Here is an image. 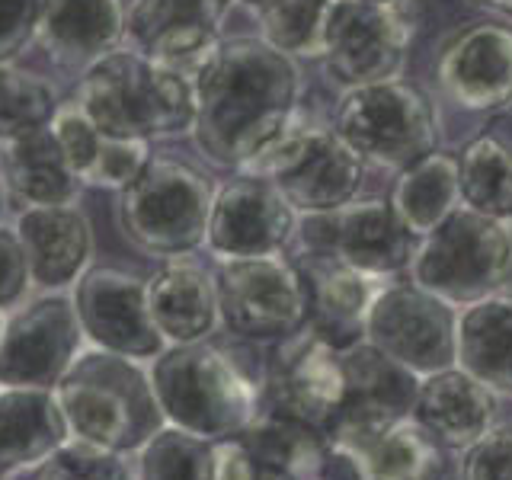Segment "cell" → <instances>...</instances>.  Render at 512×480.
<instances>
[{
  "mask_svg": "<svg viewBox=\"0 0 512 480\" xmlns=\"http://www.w3.org/2000/svg\"><path fill=\"white\" fill-rule=\"evenodd\" d=\"M192 141L218 170H247L276 144L301 106V68L260 36H224L196 68Z\"/></svg>",
  "mask_w": 512,
  "mask_h": 480,
  "instance_id": "6da1fadb",
  "label": "cell"
},
{
  "mask_svg": "<svg viewBox=\"0 0 512 480\" xmlns=\"http://www.w3.org/2000/svg\"><path fill=\"white\" fill-rule=\"evenodd\" d=\"M148 375L164 420L208 442L244 436L263 407L266 359L256 356L253 343L224 346L212 336L167 346L148 362Z\"/></svg>",
  "mask_w": 512,
  "mask_h": 480,
  "instance_id": "7a4b0ae2",
  "label": "cell"
},
{
  "mask_svg": "<svg viewBox=\"0 0 512 480\" xmlns=\"http://www.w3.org/2000/svg\"><path fill=\"white\" fill-rule=\"evenodd\" d=\"M74 103L103 135L125 141H173L196 125L192 74L125 45L77 77Z\"/></svg>",
  "mask_w": 512,
  "mask_h": 480,
  "instance_id": "3957f363",
  "label": "cell"
},
{
  "mask_svg": "<svg viewBox=\"0 0 512 480\" xmlns=\"http://www.w3.org/2000/svg\"><path fill=\"white\" fill-rule=\"evenodd\" d=\"M58 407L74 439L138 455L167 426L154 397L148 365L87 346L55 388Z\"/></svg>",
  "mask_w": 512,
  "mask_h": 480,
  "instance_id": "277c9868",
  "label": "cell"
},
{
  "mask_svg": "<svg viewBox=\"0 0 512 480\" xmlns=\"http://www.w3.org/2000/svg\"><path fill=\"white\" fill-rule=\"evenodd\" d=\"M215 180L180 157L154 154L132 183L116 192L122 237L151 260H173L205 250Z\"/></svg>",
  "mask_w": 512,
  "mask_h": 480,
  "instance_id": "5b68a950",
  "label": "cell"
},
{
  "mask_svg": "<svg viewBox=\"0 0 512 480\" xmlns=\"http://www.w3.org/2000/svg\"><path fill=\"white\" fill-rule=\"evenodd\" d=\"M330 125L365 160V167L394 176L439 151L442 138L439 112L429 93L404 77L340 93Z\"/></svg>",
  "mask_w": 512,
  "mask_h": 480,
  "instance_id": "8992f818",
  "label": "cell"
},
{
  "mask_svg": "<svg viewBox=\"0 0 512 480\" xmlns=\"http://www.w3.org/2000/svg\"><path fill=\"white\" fill-rule=\"evenodd\" d=\"M509 231L496 221L458 205L436 231L416 240L407 279L426 288L452 308L506 292Z\"/></svg>",
  "mask_w": 512,
  "mask_h": 480,
  "instance_id": "52a82bcc",
  "label": "cell"
},
{
  "mask_svg": "<svg viewBox=\"0 0 512 480\" xmlns=\"http://www.w3.org/2000/svg\"><path fill=\"white\" fill-rule=\"evenodd\" d=\"M221 327L231 340L276 346L311 320V295L298 263L285 253L215 260Z\"/></svg>",
  "mask_w": 512,
  "mask_h": 480,
  "instance_id": "ba28073f",
  "label": "cell"
},
{
  "mask_svg": "<svg viewBox=\"0 0 512 480\" xmlns=\"http://www.w3.org/2000/svg\"><path fill=\"white\" fill-rule=\"evenodd\" d=\"M365 170V160L333 132L330 122L295 119L244 173L269 176L298 215H324L362 196Z\"/></svg>",
  "mask_w": 512,
  "mask_h": 480,
  "instance_id": "9c48e42d",
  "label": "cell"
},
{
  "mask_svg": "<svg viewBox=\"0 0 512 480\" xmlns=\"http://www.w3.org/2000/svg\"><path fill=\"white\" fill-rule=\"evenodd\" d=\"M416 36V16L404 4L336 0L324 29L320 64L340 93L404 77Z\"/></svg>",
  "mask_w": 512,
  "mask_h": 480,
  "instance_id": "30bf717a",
  "label": "cell"
},
{
  "mask_svg": "<svg viewBox=\"0 0 512 480\" xmlns=\"http://www.w3.org/2000/svg\"><path fill=\"white\" fill-rule=\"evenodd\" d=\"M416 237L397 218L391 199H352L324 215H298L288 253H327L375 279H404Z\"/></svg>",
  "mask_w": 512,
  "mask_h": 480,
  "instance_id": "8fae6325",
  "label": "cell"
},
{
  "mask_svg": "<svg viewBox=\"0 0 512 480\" xmlns=\"http://www.w3.org/2000/svg\"><path fill=\"white\" fill-rule=\"evenodd\" d=\"M455 330L458 308L407 276L384 285L365 317V340L416 378L455 365Z\"/></svg>",
  "mask_w": 512,
  "mask_h": 480,
  "instance_id": "7c38bea8",
  "label": "cell"
},
{
  "mask_svg": "<svg viewBox=\"0 0 512 480\" xmlns=\"http://www.w3.org/2000/svg\"><path fill=\"white\" fill-rule=\"evenodd\" d=\"M87 349L71 295L42 292L7 311L0 330V384L55 391Z\"/></svg>",
  "mask_w": 512,
  "mask_h": 480,
  "instance_id": "4fadbf2b",
  "label": "cell"
},
{
  "mask_svg": "<svg viewBox=\"0 0 512 480\" xmlns=\"http://www.w3.org/2000/svg\"><path fill=\"white\" fill-rule=\"evenodd\" d=\"M71 301L87 346L116 352V356L144 365L167 349V340L160 336L148 308V285L135 272L93 263L71 285Z\"/></svg>",
  "mask_w": 512,
  "mask_h": 480,
  "instance_id": "5bb4252c",
  "label": "cell"
},
{
  "mask_svg": "<svg viewBox=\"0 0 512 480\" xmlns=\"http://www.w3.org/2000/svg\"><path fill=\"white\" fill-rule=\"evenodd\" d=\"M298 212L282 189L260 173H231L215 189L212 215H208L205 250L215 260L237 256H269L292 247Z\"/></svg>",
  "mask_w": 512,
  "mask_h": 480,
  "instance_id": "9a60e30c",
  "label": "cell"
},
{
  "mask_svg": "<svg viewBox=\"0 0 512 480\" xmlns=\"http://www.w3.org/2000/svg\"><path fill=\"white\" fill-rule=\"evenodd\" d=\"M436 84L464 112L496 116L512 109V26L474 20L448 32L436 52Z\"/></svg>",
  "mask_w": 512,
  "mask_h": 480,
  "instance_id": "2e32d148",
  "label": "cell"
},
{
  "mask_svg": "<svg viewBox=\"0 0 512 480\" xmlns=\"http://www.w3.org/2000/svg\"><path fill=\"white\" fill-rule=\"evenodd\" d=\"M343 362L340 349L304 327L276 343L266 359L263 407L295 416L320 432H327L343 407Z\"/></svg>",
  "mask_w": 512,
  "mask_h": 480,
  "instance_id": "e0dca14e",
  "label": "cell"
},
{
  "mask_svg": "<svg viewBox=\"0 0 512 480\" xmlns=\"http://www.w3.org/2000/svg\"><path fill=\"white\" fill-rule=\"evenodd\" d=\"M359 480H445V448L413 420H336L324 432Z\"/></svg>",
  "mask_w": 512,
  "mask_h": 480,
  "instance_id": "ac0fdd59",
  "label": "cell"
},
{
  "mask_svg": "<svg viewBox=\"0 0 512 480\" xmlns=\"http://www.w3.org/2000/svg\"><path fill=\"white\" fill-rule=\"evenodd\" d=\"M237 0H128L125 48L170 68H192L224 39Z\"/></svg>",
  "mask_w": 512,
  "mask_h": 480,
  "instance_id": "d6986e66",
  "label": "cell"
},
{
  "mask_svg": "<svg viewBox=\"0 0 512 480\" xmlns=\"http://www.w3.org/2000/svg\"><path fill=\"white\" fill-rule=\"evenodd\" d=\"M13 228L39 292H64L93 266V221L77 202L20 208Z\"/></svg>",
  "mask_w": 512,
  "mask_h": 480,
  "instance_id": "ffe728a7",
  "label": "cell"
},
{
  "mask_svg": "<svg viewBox=\"0 0 512 480\" xmlns=\"http://www.w3.org/2000/svg\"><path fill=\"white\" fill-rule=\"evenodd\" d=\"M298 263L311 295L308 327L333 349L365 340V317L378 292L394 279H375L327 253H288Z\"/></svg>",
  "mask_w": 512,
  "mask_h": 480,
  "instance_id": "44dd1931",
  "label": "cell"
},
{
  "mask_svg": "<svg viewBox=\"0 0 512 480\" xmlns=\"http://www.w3.org/2000/svg\"><path fill=\"white\" fill-rule=\"evenodd\" d=\"M144 285H148L151 317L167 346L202 343L221 330L215 272L196 256L160 260Z\"/></svg>",
  "mask_w": 512,
  "mask_h": 480,
  "instance_id": "7402d4cb",
  "label": "cell"
},
{
  "mask_svg": "<svg viewBox=\"0 0 512 480\" xmlns=\"http://www.w3.org/2000/svg\"><path fill=\"white\" fill-rule=\"evenodd\" d=\"M125 42V0H42L36 45L61 71L84 74Z\"/></svg>",
  "mask_w": 512,
  "mask_h": 480,
  "instance_id": "603a6c76",
  "label": "cell"
},
{
  "mask_svg": "<svg viewBox=\"0 0 512 480\" xmlns=\"http://www.w3.org/2000/svg\"><path fill=\"white\" fill-rule=\"evenodd\" d=\"M496 410H500V400L487 384H480L464 368L452 365L445 372L420 378L413 420L445 452H464L496 423Z\"/></svg>",
  "mask_w": 512,
  "mask_h": 480,
  "instance_id": "cb8c5ba5",
  "label": "cell"
},
{
  "mask_svg": "<svg viewBox=\"0 0 512 480\" xmlns=\"http://www.w3.org/2000/svg\"><path fill=\"white\" fill-rule=\"evenodd\" d=\"M0 183L7 199L20 208L71 205L87 189L71 170L52 125L0 141Z\"/></svg>",
  "mask_w": 512,
  "mask_h": 480,
  "instance_id": "d4e9b609",
  "label": "cell"
},
{
  "mask_svg": "<svg viewBox=\"0 0 512 480\" xmlns=\"http://www.w3.org/2000/svg\"><path fill=\"white\" fill-rule=\"evenodd\" d=\"M68 439L55 391L0 384V477L39 468Z\"/></svg>",
  "mask_w": 512,
  "mask_h": 480,
  "instance_id": "484cf974",
  "label": "cell"
},
{
  "mask_svg": "<svg viewBox=\"0 0 512 480\" xmlns=\"http://www.w3.org/2000/svg\"><path fill=\"white\" fill-rule=\"evenodd\" d=\"M340 362L346 391L336 420H397V416H413L420 378L407 372L404 365L388 359L368 340L340 349Z\"/></svg>",
  "mask_w": 512,
  "mask_h": 480,
  "instance_id": "4316f807",
  "label": "cell"
},
{
  "mask_svg": "<svg viewBox=\"0 0 512 480\" xmlns=\"http://www.w3.org/2000/svg\"><path fill=\"white\" fill-rule=\"evenodd\" d=\"M455 365L496 397H512V295H490L458 308Z\"/></svg>",
  "mask_w": 512,
  "mask_h": 480,
  "instance_id": "83f0119b",
  "label": "cell"
},
{
  "mask_svg": "<svg viewBox=\"0 0 512 480\" xmlns=\"http://www.w3.org/2000/svg\"><path fill=\"white\" fill-rule=\"evenodd\" d=\"M388 199L416 240L432 234L461 205L458 154L432 151L407 170H400Z\"/></svg>",
  "mask_w": 512,
  "mask_h": 480,
  "instance_id": "f1b7e54d",
  "label": "cell"
},
{
  "mask_svg": "<svg viewBox=\"0 0 512 480\" xmlns=\"http://www.w3.org/2000/svg\"><path fill=\"white\" fill-rule=\"evenodd\" d=\"M237 439L260 464L285 471L295 480H317L330 461V442L324 432L269 407H260L250 429Z\"/></svg>",
  "mask_w": 512,
  "mask_h": 480,
  "instance_id": "f546056e",
  "label": "cell"
},
{
  "mask_svg": "<svg viewBox=\"0 0 512 480\" xmlns=\"http://www.w3.org/2000/svg\"><path fill=\"white\" fill-rule=\"evenodd\" d=\"M461 205L509 221L512 218V144L493 132L474 135L458 151Z\"/></svg>",
  "mask_w": 512,
  "mask_h": 480,
  "instance_id": "4dcf8cb0",
  "label": "cell"
},
{
  "mask_svg": "<svg viewBox=\"0 0 512 480\" xmlns=\"http://www.w3.org/2000/svg\"><path fill=\"white\" fill-rule=\"evenodd\" d=\"M333 4L336 0H237L260 26V39L295 61H320Z\"/></svg>",
  "mask_w": 512,
  "mask_h": 480,
  "instance_id": "1f68e13d",
  "label": "cell"
},
{
  "mask_svg": "<svg viewBox=\"0 0 512 480\" xmlns=\"http://www.w3.org/2000/svg\"><path fill=\"white\" fill-rule=\"evenodd\" d=\"M61 109V96L52 80L13 64H0V141L48 128Z\"/></svg>",
  "mask_w": 512,
  "mask_h": 480,
  "instance_id": "d6a6232c",
  "label": "cell"
},
{
  "mask_svg": "<svg viewBox=\"0 0 512 480\" xmlns=\"http://www.w3.org/2000/svg\"><path fill=\"white\" fill-rule=\"evenodd\" d=\"M135 480H212V442L167 423L135 455Z\"/></svg>",
  "mask_w": 512,
  "mask_h": 480,
  "instance_id": "836d02e7",
  "label": "cell"
},
{
  "mask_svg": "<svg viewBox=\"0 0 512 480\" xmlns=\"http://www.w3.org/2000/svg\"><path fill=\"white\" fill-rule=\"evenodd\" d=\"M32 480H135V455H119L71 436L32 468Z\"/></svg>",
  "mask_w": 512,
  "mask_h": 480,
  "instance_id": "e575fe53",
  "label": "cell"
},
{
  "mask_svg": "<svg viewBox=\"0 0 512 480\" xmlns=\"http://www.w3.org/2000/svg\"><path fill=\"white\" fill-rule=\"evenodd\" d=\"M151 157H154V144L148 141H125V138L103 135L100 148H96L90 167L80 180L90 189L122 192L144 167H148Z\"/></svg>",
  "mask_w": 512,
  "mask_h": 480,
  "instance_id": "d590c367",
  "label": "cell"
},
{
  "mask_svg": "<svg viewBox=\"0 0 512 480\" xmlns=\"http://www.w3.org/2000/svg\"><path fill=\"white\" fill-rule=\"evenodd\" d=\"M458 455V480H512V423L496 420Z\"/></svg>",
  "mask_w": 512,
  "mask_h": 480,
  "instance_id": "8d00e7d4",
  "label": "cell"
},
{
  "mask_svg": "<svg viewBox=\"0 0 512 480\" xmlns=\"http://www.w3.org/2000/svg\"><path fill=\"white\" fill-rule=\"evenodd\" d=\"M42 0H0V64H13L36 45Z\"/></svg>",
  "mask_w": 512,
  "mask_h": 480,
  "instance_id": "74e56055",
  "label": "cell"
},
{
  "mask_svg": "<svg viewBox=\"0 0 512 480\" xmlns=\"http://www.w3.org/2000/svg\"><path fill=\"white\" fill-rule=\"evenodd\" d=\"M32 292V276L29 263L16 228L7 221H0V311H13L29 298Z\"/></svg>",
  "mask_w": 512,
  "mask_h": 480,
  "instance_id": "f35d334b",
  "label": "cell"
},
{
  "mask_svg": "<svg viewBox=\"0 0 512 480\" xmlns=\"http://www.w3.org/2000/svg\"><path fill=\"white\" fill-rule=\"evenodd\" d=\"M317 480H359V477H356V471L349 468V461L343 455H336L330 448V461H327L324 474H320Z\"/></svg>",
  "mask_w": 512,
  "mask_h": 480,
  "instance_id": "ab89813d",
  "label": "cell"
},
{
  "mask_svg": "<svg viewBox=\"0 0 512 480\" xmlns=\"http://www.w3.org/2000/svg\"><path fill=\"white\" fill-rule=\"evenodd\" d=\"M474 7L487 10L493 16H500V20H509L512 23V0H471Z\"/></svg>",
  "mask_w": 512,
  "mask_h": 480,
  "instance_id": "60d3db41",
  "label": "cell"
},
{
  "mask_svg": "<svg viewBox=\"0 0 512 480\" xmlns=\"http://www.w3.org/2000/svg\"><path fill=\"white\" fill-rule=\"evenodd\" d=\"M253 480H295V477H288L285 471H276V468H269V464H260L256 461V474Z\"/></svg>",
  "mask_w": 512,
  "mask_h": 480,
  "instance_id": "b9f144b4",
  "label": "cell"
},
{
  "mask_svg": "<svg viewBox=\"0 0 512 480\" xmlns=\"http://www.w3.org/2000/svg\"><path fill=\"white\" fill-rule=\"evenodd\" d=\"M506 231H509V276H506V292L503 295H512V218L506 221Z\"/></svg>",
  "mask_w": 512,
  "mask_h": 480,
  "instance_id": "7bdbcfd3",
  "label": "cell"
},
{
  "mask_svg": "<svg viewBox=\"0 0 512 480\" xmlns=\"http://www.w3.org/2000/svg\"><path fill=\"white\" fill-rule=\"evenodd\" d=\"M4 208H7V192H4V183H0V215H4Z\"/></svg>",
  "mask_w": 512,
  "mask_h": 480,
  "instance_id": "ee69618b",
  "label": "cell"
},
{
  "mask_svg": "<svg viewBox=\"0 0 512 480\" xmlns=\"http://www.w3.org/2000/svg\"><path fill=\"white\" fill-rule=\"evenodd\" d=\"M372 4H404V0H372Z\"/></svg>",
  "mask_w": 512,
  "mask_h": 480,
  "instance_id": "f6af8a7d",
  "label": "cell"
},
{
  "mask_svg": "<svg viewBox=\"0 0 512 480\" xmlns=\"http://www.w3.org/2000/svg\"><path fill=\"white\" fill-rule=\"evenodd\" d=\"M4 317H7V314H4V311H0V330H4Z\"/></svg>",
  "mask_w": 512,
  "mask_h": 480,
  "instance_id": "bcb514c9",
  "label": "cell"
},
{
  "mask_svg": "<svg viewBox=\"0 0 512 480\" xmlns=\"http://www.w3.org/2000/svg\"><path fill=\"white\" fill-rule=\"evenodd\" d=\"M0 480H4V477H0Z\"/></svg>",
  "mask_w": 512,
  "mask_h": 480,
  "instance_id": "7dc6e473",
  "label": "cell"
},
{
  "mask_svg": "<svg viewBox=\"0 0 512 480\" xmlns=\"http://www.w3.org/2000/svg\"><path fill=\"white\" fill-rule=\"evenodd\" d=\"M29 480H32V477H29Z\"/></svg>",
  "mask_w": 512,
  "mask_h": 480,
  "instance_id": "c3c4849f",
  "label": "cell"
}]
</instances>
